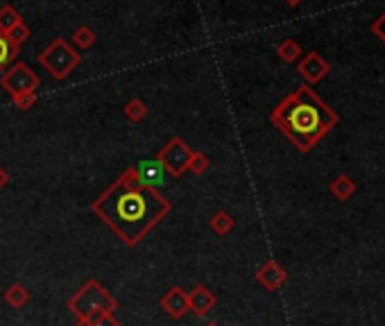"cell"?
I'll return each mask as SVG.
<instances>
[{
    "label": "cell",
    "instance_id": "277c9868",
    "mask_svg": "<svg viewBox=\"0 0 385 326\" xmlns=\"http://www.w3.org/2000/svg\"><path fill=\"white\" fill-rule=\"evenodd\" d=\"M39 64L50 73L52 79L64 82L82 64V55L68 45L66 39L57 37L48 48L39 55Z\"/></svg>",
    "mask_w": 385,
    "mask_h": 326
},
{
    "label": "cell",
    "instance_id": "4fadbf2b",
    "mask_svg": "<svg viewBox=\"0 0 385 326\" xmlns=\"http://www.w3.org/2000/svg\"><path fill=\"white\" fill-rule=\"evenodd\" d=\"M30 290L23 286V283H11L7 290H5V301L11 306V308H23L30 304Z\"/></svg>",
    "mask_w": 385,
    "mask_h": 326
},
{
    "label": "cell",
    "instance_id": "4316f807",
    "mask_svg": "<svg viewBox=\"0 0 385 326\" xmlns=\"http://www.w3.org/2000/svg\"><path fill=\"white\" fill-rule=\"evenodd\" d=\"M206 326H218V324H216V322H211V324H206Z\"/></svg>",
    "mask_w": 385,
    "mask_h": 326
},
{
    "label": "cell",
    "instance_id": "ba28073f",
    "mask_svg": "<svg viewBox=\"0 0 385 326\" xmlns=\"http://www.w3.org/2000/svg\"><path fill=\"white\" fill-rule=\"evenodd\" d=\"M256 281H259L267 293H277V290H281L286 286L288 272L277 261L270 259L259 267V272H256Z\"/></svg>",
    "mask_w": 385,
    "mask_h": 326
},
{
    "label": "cell",
    "instance_id": "9c48e42d",
    "mask_svg": "<svg viewBox=\"0 0 385 326\" xmlns=\"http://www.w3.org/2000/svg\"><path fill=\"white\" fill-rule=\"evenodd\" d=\"M159 306L163 308L166 315H170L172 320H182L186 313H189V295L184 293V288L172 286L166 295L159 299Z\"/></svg>",
    "mask_w": 385,
    "mask_h": 326
},
{
    "label": "cell",
    "instance_id": "e0dca14e",
    "mask_svg": "<svg viewBox=\"0 0 385 326\" xmlns=\"http://www.w3.org/2000/svg\"><path fill=\"white\" fill-rule=\"evenodd\" d=\"M16 55H18V48H14V45L7 41L5 34H0V77H3L9 64L16 62Z\"/></svg>",
    "mask_w": 385,
    "mask_h": 326
},
{
    "label": "cell",
    "instance_id": "44dd1931",
    "mask_svg": "<svg viewBox=\"0 0 385 326\" xmlns=\"http://www.w3.org/2000/svg\"><path fill=\"white\" fill-rule=\"evenodd\" d=\"M208 168H211V159H208V154L200 152V150H193V157H191V161H189V170H186V172L204 174Z\"/></svg>",
    "mask_w": 385,
    "mask_h": 326
},
{
    "label": "cell",
    "instance_id": "cb8c5ba5",
    "mask_svg": "<svg viewBox=\"0 0 385 326\" xmlns=\"http://www.w3.org/2000/svg\"><path fill=\"white\" fill-rule=\"evenodd\" d=\"M372 32L381 39V43H385V11H381V14L374 18V23H372Z\"/></svg>",
    "mask_w": 385,
    "mask_h": 326
},
{
    "label": "cell",
    "instance_id": "7a4b0ae2",
    "mask_svg": "<svg viewBox=\"0 0 385 326\" xmlns=\"http://www.w3.org/2000/svg\"><path fill=\"white\" fill-rule=\"evenodd\" d=\"M270 123L301 154H308L340 123V116L308 84H301L272 109Z\"/></svg>",
    "mask_w": 385,
    "mask_h": 326
},
{
    "label": "cell",
    "instance_id": "5b68a950",
    "mask_svg": "<svg viewBox=\"0 0 385 326\" xmlns=\"http://www.w3.org/2000/svg\"><path fill=\"white\" fill-rule=\"evenodd\" d=\"M191 157H193V147L186 143L184 138L172 136L170 141L159 150L155 159H159L163 163V168H166L168 174H172V177H182V174L189 170Z\"/></svg>",
    "mask_w": 385,
    "mask_h": 326
},
{
    "label": "cell",
    "instance_id": "52a82bcc",
    "mask_svg": "<svg viewBox=\"0 0 385 326\" xmlns=\"http://www.w3.org/2000/svg\"><path fill=\"white\" fill-rule=\"evenodd\" d=\"M329 71H331V66L320 52H308V55L301 57L299 64H297V73L304 77L308 86L320 84V82L329 75Z\"/></svg>",
    "mask_w": 385,
    "mask_h": 326
},
{
    "label": "cell",
    "instance_id": "ac0fdd59",
    "mask_svg": "<svg viewBox=\"0 0 385 326\" xmlns=\"http://www.w3.org/2000/svg\"><path fill=\"white\" fill-rule=\"evenodd\" d=\"M18 23H23V16L14 7H11V5L0 7V34H7L11 28L18 26Z\"/></svg>",
    "mask_w": 385,
    "mask_h": 326
},
{
    "label": "cell",
    "instance_id": "5bb4252c",
    "mask_svg": "<svg viewBox=\"0 0 385 326\" xmlns=\"http://www.w3.org/2000/svg\"><path fill=\"white\" fill-rule=\"evenodd\" d=\"M233 227H236V220H233L231 213H227V211H218L211 215V220H208V229H211L216 236L231 234Z\"/></svg>",
    "mask_w": 385,
    "mask_h": 326
},
{
    "label": "cell",
    "instance_id": "2e32d148",
    "mask_svg": "<svg viewBox=\"0 0 385 326\" xmlns=\"http://www.w3.org/2000/svg\"><path fill=\"white\" fill-rule=\"evenodd\" d=\"M123 113H125V118L127 120H132V123H141L145 120V116H147V104L141 100V98H134L130 100L123 107Z\"/></svg>",
    "mask_w": 385,
    "mask_h": 326
},
{
    "label": "cell",
    "instance_id": "7402d4cb",
    "mask_svg": "<svg viewBox=\"0 0 385 326\" xmlns=\"http://www.w3.org/2000/svg\"><path fill=\"white\" fill-rule=\"evenodd\" d=\"M5 37H7V41H9L11 45H14V48L21 50V45L30 39V28L26 26V23H18V26L11 28V30L5 34Z\"/></svg>",
    "mask_w": 385,
    "mask_h": 326
},
{
    "label": "cell",
    "instance_id": "7c38bea8",
    "mask_svg": "<svg viewBox=\"0 0 385 326\" xmlns=\"http://www.w3.org/2000/svg\"><path fill=\"white\" fill-rule=\"evenodd\" d=\"M356 181L349 177L347 172H342V174H337V177L329 184V193L335 197L337 202H347L349 197H352L354 193H356Z\"/></svg>",
    "mask_w": 385,
    "mask_h": 326
},
{
    "label": "cell",
    "instance_id": "6da1fadb",
    "mask_svg": "<svg viewBox=\"0 0 385 326\" xmlns=\"http://www.w3.org/2000/svg\"><path fill=\"white\" fill-rule=\"evenodd\" d=\"M91 211L127 247H136L172 211V204L157 189L143 186L134 168H127L98 200H93Z\"/></svg>",
    "mask_w": 385,
    "mask_h": 326
},
{
    "label": "cell",
    "instance_id": "603a6c76",
    "mask_svg": "<svg viewBox=\"0 0 385 326\" xmlns=\"http://www.w3.org/2000/svg\"><path fill=\"white\" fill-rule=\"evenodd\" d=\"M14 107L21 111H30L34 104H37V93H16V96H9Z\"/></svg>",
    "mask_w": 385,
    "mask_h": 326
},
{
    "label": "cell",
    "instance_id": "3957f363",
    "mask_svg": "<svg viewBox=\"0 0 385 326\" xmlns=\"http://www.w3.org/2000/svg\"><path fill=\"white\" fill-rule=\"evenodd\" d=\"M66 306L77 320H82V317L93 315V313H113L118 308V299H116L98 279H89V281L68 299Z\"/></svg>",
    "mask_w": 385,
    "mask_h": 326
},
{
    "label": "cell",
    "instance_id": "d6986e66",
    "mask_svg": "<svg viewBox=\"0 0 385 326\" xmlns=\"http://www.w3.org/2000/svg\"><path fill=\"white\" fill-rule=\"evenodd\" d=\"M75 326H121V322L113 317V313H93L89 317L77 320Z\"/></svg>",
    "mask_w": 385,
    "mask_h": 326
},
{
    "label": "cell",
    "instance_id": "d4e9b609",
    "mask_svg": "<svg viewBox=\"0 0 385 326\" xmlns=\"http://www.w3.org/2000/svg\"><path fill=\"white\" fill-rule=\"evenodd\" d=\"M7 184H9V172L3 166H0V191H3Z\"/></svg>",
    "mask_w": 385,
    "mask_h": 326
},
{
    "label": "cell",
    "instance_id": "484cf974",
    "mask_svg": "<svg viewBox=\"0 0 385 326\" xmlns=\"http://www.w3.org/2000/svg\"><path fill=\"white\" fill-rule=\"evenodd\" d=\"M284 3H286L288 7H299L301 3H304V0H284Z\"/></svg>",
    "mask_w": 385,
    "mask_h": 326
},
{
    "label": "cell",
    "instance_id": "9a60e30c",
    "mask_svg": "<svg viewBox=\"0 0 385 326\" xmlns=\"http://www.w3.org/2000/svg\"><path fill=\"white\" fill-rule=\"evenodd\" d=\"M277 55L281 57L286 64H295L301 60V45L295 39H284L277 45Z\"/></svg>",
    "mask_w": 385,
    "mask_h": 326
},
{
    "label": "cell",
    "instance_id": "8fae6325",
    "mask_svg": "<svg viewBox=\"0 0 385 326\" xmlns=\"http://www.w3.org/2000/svg\"><path fill=\"white\" fill-rule=\"evenodd\" d=\"M134 170L138 174V179H141V184L147 186V189H157V186H161L163 179H166V168H163V163L159 159L141 161Z\"/></svg>",
    "mask_w": 385,
    "mask_h": 326
},
{
    "label": "cell",
    "instance_id": "ffe728a7",
    "mask_svg": "<svg viewBox=\"0 0 385 326\" xmlns=\"http://www.w3.org/2000/svg\"><path fill=\"white\" fill-rule=\"evenodd\" d=\"M96 32H93L89 26H79L75 32H73V43L77 45L79 50H89L93 43H96Z\"/></svg>",
    "mask_w": 385,
    "mask_h": 326
},
{
    "label": "cell",
    "instance_id": "8992f818",
    "mask_svg": "<svg viewBox=\"0 0 385 326\" xmlns=\"http://www.w3.org/2000/svg\"><path fill=\"white\" fill-rule=\"evenodd\" d=\"M0 86L7 91L9 96H16V93H37L41 86V77L32 71L28 64L14 62L7 71L0 77Z\"/></svg>",
    "mask_w": 385,
    "mask_h": 326
},
{
    "label": "cell",
    "instance_id": "30bf717a",
    "mask_svg": "<svg viewBox=\"0 0 385 326\" xmlns=\"http://www.w3.org/2000/svg\"><path fill=\"white\" fill-rule=\"evenodd\" d=\"M186 295H189V310L197 317H206L218 304V297L206 286H195L191 293Z\"/></svg>",
    "mask_w": 385,
    "mask_h": 326
}]
</instances>
